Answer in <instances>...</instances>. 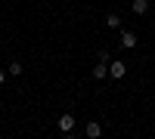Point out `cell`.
Segmentation results:
<instances>
[{
	"label": "cell",
	"mask_w": 155,
	"mask_h": 139,
	"mask_svg": "<svg viewBox=\"0 0 155 139\" xmlns=\"http://www.w3.org/2000/svg\"><path fill=\"white\" fill-rule=\"evenodd\" d=\"M109 74H112V77H124V74H127V65H124L121 59H112V62H109Z\"/></svg>",
	"instance_id": "obj_1"
},
{
	"label": "cell",
	"mask_w": 155,
	"mask_h": 139,
	"mask_svg": "<svg viewBox=\"0 0 155 139\" xmlns=\"http://www.w3.org/2000/svg\"><path fill=\"white\" fill-rule=\"evenodd\" d=\"M121 46L124 49H134L137 46V34L134 31H121Z\"/></svg>",
	"instance_id": "obj_2"
},
{
	"label": "cell",
	"mask_w": 155,
	"mask_h": 139,
	"mask_svg": "<svg viewBox=\"0 0 155 139\" xmlns=\"http://www.w3.org/2000/svg\"><path fill=\"white\" fill-rule=\"evenodd\" d=\"M59 130H62V133H71V130H74V118H71V115H62V118H59Z\"/></svg>",
	"instance_id": "obj_3"
},
{
	"label": "cell",
	"mask_w": 155,
	"mask_h": 139,
	"mask_svg": "<svg viewBox=\"0 0 155 139\" xmlns=\"http://www.w3.org/2000/svg\"><path fill=\"white\" fill-rule=\"evenodd\" d=\"M106 74H109V62H99V65L93 68V77H96V81H102Z\"/></svg>",
	"instance_id": "obj_4"
},
{
	"label": "cell",
	"mask_w": 155,
	"mask_h": 139,
	"mask_svg": "<svg viewBox=\"0 0 155 139\" xmlns=\"http://www.w3.org/2000/svg\"><path fill=\"white\" fill-rule=\"evenodd\" d=\"M130 6H134V12H137V16H143V12L149 9V0H134Z\"/></svg>",
	"instance_id": "obj_5"
},
{
	"label": "cell",
	"mask_w": 155,
	"mask_h": 139,
	"mask_svg": "<svg viewBox=\"0 0 155 139\" xmlns=\"http://www.w3.org/2000/svg\"><path fill=\"white\" fill-rule=\"evenodd\" d=\"M99 133H102V127H99L96 121H90V124H87V136H90V139H96Z\"/></svg>",
	"instance_id": "obj_6"
},
{
	"label": "cell",
	"mask_w": 155,
	"mask_h": 139,
	"mask_svg": "<svg viewBox=\"0 0 155 139\" xmlns=\"http://www.w3.org/2000/svg\"><path fill=\"white\" fill-rule=\"evenodd\" d=\"M106 28H121V19L118 16H106Z\"/></svg>",
	"instance_id": "obj_7"
},
{
	"label": "cell",
	"mask_w": 155,
	"mask_h": 139,
	"mask_svg": "<svg viewBox=\"0 0 155 139\" xmlns=\"http://www.w3.org/2000/svg\"><path fill=\"white\" fill-rule=\"evenodd\" d=\"M6 71H9V74H16V77H19V74H22L25 68H22V62H9V68H6Z\"/></svg>",
	"instance_id": "obj_8"
},
{
	"label": "cell",
	"mask_w": 155,
	"mask_h": 139,
	"mask_svg": "<svg viewBox=\"0 0 155 139\" xmlns=\"http://www.w3.org/2000/svg\"><path fill=\"white\" fill-rule=\"evenodd\" d=\"M96 56H99V62H112V56H109V49H99Z\"/></svg>",
	"instance_id": "obj_9"
},
{
	"label": "cell",
	"mask_w": 155,
	"mask_h": 139,
	"mask_svg": "<svg viewBox=\"0 0 155 139\" xmlns=\"http://www.w3.org/2000/svg\"><path fill=\"white\" fill-rule=\"evenodd\" d=\"M3 81H6V71H3V68H0V84H3Z\"/></svg>",
	"instance_id": "obj_10"
}]
</instances>
